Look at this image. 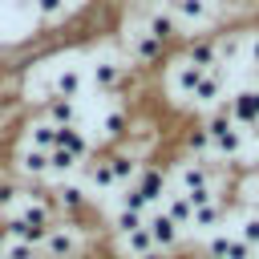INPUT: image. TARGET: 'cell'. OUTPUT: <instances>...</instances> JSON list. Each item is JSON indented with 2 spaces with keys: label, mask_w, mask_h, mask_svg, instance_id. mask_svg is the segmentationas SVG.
<instances>
[{
  "label": "cell",
  "mask_w": 259,
  "mask_h": 259,
  "mask_svg": "<svg viewBox=\"0 0 259 259\" xmlns=\"http://www.w3.org/2000/svg\"><path fill=\"white\" fill-rule=\"evenodd\" d=\"M45 247V259H65V255H81V231L73 223H53L49 239L40 243Z\"/></svg>",
  "instance_id": "cell-1"
},
{
  "label": "cell",
  "mask_w": 259,
  "mask_h": 259,
  "mask_svg": "<svg viewBox=\"0 0 259 259\" xmlns=\"http://www.w3.org/2000/svg\"><path fill=\"white\" fill-rule=\"evenodd\" d=\"M146 32H150L154 40H162L166 49H170V45H182V28H178L174 12H166V8H154V12H146Z\"/></svg>",
  "instance_id": "cell-2"
},
{
  "label": "cell",
  "mask_w": 259,
  "mask_h": 259,
  "mask_svg": "<svg viewBox=\"0 0 259 259\" xmlns=\"http://www.w3.org/2000/svg\"><path fill=\"white\" fill-rule=\"evenodd\" d=\"M12 170H16L20 178H28V182H40V178H49V150H36V146L20 150V154L12 158Z\"/></svg>",
  "instance_id": "cell-3"
},
{
  "label": "cell",
  "mask_w": 259,
  "mask_h": 259,
  "mask_svg": "<svg viewBox=\"0 0 259 259\" xmlns=\"http://www.w3.org/2000/svg\"><path fill=\"white\" fill-rule=\"evenodd\" d=\"M146 227H150V239H154V247L158 251H174L178 247V235H182V227L166 214V210H158V214H146Z\"/></svg>",
  "instance_id": "cell-4"
},
{
  "label": "cell",
  "mask_w": 259,
  "mask_h": 259,
  "mask_svg": "<svg viewBox=\"0 0 259 259\" xmlns=\"http://www.w3.org/2000/svg\"><path fill=\"white\" fill-rule=\"evenodd\" d=\"M178 186H182V194H186V190L214 186V166H210L206 158H190L186 166H178Z\"/></svg>",
  "instance_id": "cell-5"
},
{
  "label": "cell",
  "mask_w": 259,
  "mask_h": 259,
  "mask_svg": "<svg viewBox=\"0 0 259 259\" xmlns=\"http://www.w3.org/2000/svg\"><path fill=\"white\" fill-rule=\"evenodd\" d=\"M227 109H231V117H235L239 130L243 125H259V89H239L227 101Z\"/></svg>",
  "instance_id": "cell-6"
},
{
  "label": "cell",
  "mask_w": 259,
  "mask_h": 259,
  "mask_svg": "<svg viewBox=\"0 0 259 259\" xmlns=\"http://www.w3.org/2000/svg\"><path fill=\"white\" fill-rule=\"evenodd\" d=\"M134 190L146 198V206L154 202V198H162V190H166V170L158 166V162H146L142 170H138V178H134Z\"/></svg>",
  "instance_id": "cell-7"
},
{
  "label": "cell",
  "mask_w": 259,
  "mask_h": 259,
  "mask_svg": "<svg viewBox=\"0 0 259 259\" xmlns=\"http://www.w3.org/2000/svg\"><path fill=\"white\" fill-rule=\"evenodd\" d=\"M186 65H194V69H214L219 65V40L214 36H194V40H186Z\"/></svg>",
  "instance_id": "cell-8"
},
{
  "label": "cell",
  "mask_w": 259,
  "mask_h": 259,
  "mask_svg": "<svg viewBox=\"0 0 259 259\" xmlns=\"http://www.w3.org/2000/svg\"><path fill=\"white\" fill-rule=\"evenodd\" d=\"M223 81H227V65H214V69H206L202 77H198V85H194V101L198 105H214L219 101V93H223Z\"/></svg>",
  "instance_id": "cell-9"
},
{
  "label": "cell",
  "mask_w": 259,
  "mask_h": 259,
  "mask_svg": "<svg viewBox=\"0 0 259 259\" xmlns=\"http://www.w3.org/2000/svg\"><path fill=\"white\" fill-rule=\"evenodd\" d=\"M40 117L49 121V125H73V117H77V105L69 101V97H57V93H49L45 97V105H40Z\"/></svg>",
  "instance_id": "cell-10"
},
{
  "label": "cell",
  "mask_w": 259,
  "mask_h": 259,
  "mask_svg": "<svg viewBox=\"0 0 259 259\" xmlns=\"http://www.w3.org/2000/svg\"><path fill=\"white\" fill-rule=\"evenodd\" d=\"M93 85H97L101 93H117V89L125 85V65H117V61H97V65H93Z\"/></svg>",
  "instance_id": "cell-11"
},
{
  "label": "cell",
  "mask_w": 259,
  "mask_h": 259,
  "mask_svg": "<svg viewBox=\"0 0 259 259\" xmlns=\"http://www.w3.org/2000/svg\"><path fill=\"white\" fill-rule=\"evenodd\" d=\"M170 12H174V20L202 24V20L214 16V0H170Z\"/></svg>",
  "instance_id": "cell-12"
},
{
  "label": "cell",
  "mask_w": 259,
  "mask_h": 259,
  "mask_svg": "<svg viewBox=\"0 0 259 259\" xmlns=\"http://www.w3.org/2000/svg\"><path fill=\"white\" fill-rule=\"evenodd\" d=\"M130 125H134V121H130L125 109H109L105 121H101V138H105L109 146H121V142L130 138Z\"/></svg>",
  "instance_id": "cell-13"
},
{
  "label": "cell",
  "mask_w": 259,
  "mask_h": 259,
  "mask_svg": "<svg viewBox=\"0 0 259 259\" xmlns=\"http://www.w3.org/2000/svg\"><path fill=\"white\" fill-rule=\"evenodd\" d=\"M85 178H89V186H93V190H113L117 182H113L109 154H97V158H89V162H85Z\"/></svg>",
  "instance_id": "cell-14"
},
{
  "label": "cell",
  "mask_w": 259,
  "mask_h": 259,
  "mask_svg": "<svg viewBox=\"0 0 259 259\" xmlns=\"http://www.w3.org/2000/svg\"><path fill=\"white\" fill-rule=\"evenodd\" d=\"M57 146H61V150H69L77 162H85V158H89V138H85L77 125H61V130H57Z\"/></svg>",
  "instance_id": "cell-15"
},
{
  "label": "cell",
  "mask_w": 259,
  "mask_h": 259,
  "mask_svg": "<svg viewBox=\"0 0 259 259\" xmlns=\"http://www.w3.org/2000/svg\"><path fill=\"white\" fill-rule=\"evenodd\" d=\"M109 166H113V182H117V186L130 182V178H138V170H142V162H138L130 150H109Z\"/></svg>",
  "instance_id": "cell-16"
},
{
  "label": "cell",
  "mask_w": 259,
  "mask_h": 259,
  "mask_svg": "<svg viewBox=\"0 0 259 259\" xmlns=\"http://www.w3.org/2000/svg\"><path fill=\"white\" fill-rule=\"evenodd\" d=\"M162 57H166V45L154 40L150 32H142V36L134 40V61H138V65H158Z\"/></svg>",
  "instance_id": "cell-17"
},
{
  "label": "cell",
  "mask_w": 259,
  "mask_h": 259,
  "mask_svg": "<svg viewBox=\"0 0 259 259\" xmlns=\"http://www.w3.org/2000/svg\"><path fill=\"white\" fill-rule=\"evenodd\" d=\"M28 198L40 206V210H49L53 219H61V194H57V186H45V182H32L28 186Z\"/></svg>",
  "instance_id": "cell-18"
},
{
  "label": "cell",
  "mask_w": 259,
  "mask_h": 259,
  "mask_svg": "<svg viewBox=\"0 0 259 259\" xmlns=\"http://www.w3.org/2000/svg\"><path fill=\"white\" fill-rule=\"evenodd\" d=\"M49 93H57V97H69V101H73V97L81 93V69H61V73L53 77V89H49Z\"/></svg>",
  "instance_id": "cell-19"
},
{
  "label": "cell",
  "mask_w": 259,
  "mask_h": 259,
  "mask_svg": "<svg viewBox=\"0 0 259 259\" xmlns=\"http://www.w3.org/2000/svg\"><path fill=\"white\" fill-rule=\"evenodd\" d=\"M202 130H206V138H210V142H214L219 134L235 130V117H231V109H227V105H219V109H214V113H210V117L202 121Z\"/></svg>",
  "instance_id": "cell-20"
},
{
  "label": "cell",
  "mask_w": 259,
  "mask_h": 259,
  "mask_svg": "<svg viewBox=\"0 0 259 259\" xmlns=\"http://www.w3.org/2000/svg\"><path fill=\"white\" fill-rule=\"evenodd\" d=\"M28 146H36V150H57V125H49L45 117L28 130Z\"/></svg>",
  "instance_id": "cell-21"
},
{
  "label": "cell",
  "mask_w": 259,
  "mask_h": 259,
  "mask_svg": "<svg viewBox=\"0 0 259 259\" xmlns=\"http://www.w3.org/2000/svg\"><path fill=\"white\" fill-rule=\"evenodd\" d=\"M223 210H227V202L223 198H210L206 206H194V227H202V231H210L219 219H223Z\"/></svg>",
  "instance_id": "cell-22"
},
{
  "label": "cell",
  "mask_w": 259,
  "mask_h": 259,
  "mask_svg": "<svg viewBox=\"0 0 259 259\" xmlns=\"http://www.w3.org/2000/svg\"><path fill=\"white\" fill-rule=\"evenodd\" d=\"M109 227H113V231H117V235L125 239L130 231H138V227H146V210H125V206H121V210L113 214V223H109Z\"/></svg>",
  "instance_id": "cell-23"
},
{
  "label": "cell",
  "mask_w": 259,
  "mask_h": 259,
  "mask_svg": "<svg viewBox=\"0 0 259 259\" xmlns=\"http://www.w3.org/2000/svg\"><path fill=\"white\" fill-rule=\"evenodd\" d=\"M125 251H130L134 259H142V255L158 251V247H154V239H150V227H138V231H130V235H125Z\"/></svg>",
  "instance_id": "cell-24"
},
{
  "label": "cell",
  "mask_w": 259,
  "mask_h": 259,
  "mask_svg": "<svg viewBox=\"0 0 259 259\" xmlns=\"http://www.w3.org/2000/svg\"><path fill=\"white\" fill-rule=\"evenodd\" d=\"M210 150H219L223 158H235V154L243 150V130L235 125V130H227V134H219V138L210 142Z\"/></svg>",
  "instance_id": "cell-25"
},
{
  "label": "cell",
  "mask_w": 259,
  "mask_h": 259,
  "mask_svg": "<svg viewBox=\"0 0 259 259\" xmlns=\"http://www.w3.org/2000/svg\"><path fill=\"white\" fill-rule=\"evenodd\" d=\"M166 214H170L178 227H190V223H194V206H190V198H186V194H174V198L166 202Z\"/></svg>",
  "instance_id": "cell-26"
},
{
  "label": "cell",
  "mask_w": 259,
  "mask_h": 259,
  "mask_svg": "<svg viewBox=\"0 0 259 259\" xmlns=\"http://www.w3.org/2000/svg\"><path fill=\"white\" fill-rule=\"evenodd\" d=\"M69 170H77V158L69 154V150H49V174H69Z\"/></svg>",
  "instance_id": "cell-27"
},
{
  "label": "cell",
  "mask_w": 259,
  "mask_h": 259,
  "mask_svg": "<svg viewBox=\"0 0 259 259\" xmlns=\"http://www.w3.org/2000/svg\"><path fill=\"white\" fill-rule=\"evenodd\" d=\"M182 146H186L190 154H202V150H210V138H206L202 125H190V130L182 134Z\"/></svg>",
  "instance_id": "cell-28"
},
{
  "label": "cell",
  "mask_w": 259,
  "mask_h": 259,
  "mask_svg": "<svg viewBox=\"0 0 259 259\" xmlns=\"http://www.w3.org/2000/svg\"><path fill=\"white\" fill-rule=\"evenodd\" d=\"M198 77H202V69H194V65H186V61H182V69H178V77H174V85H178V89H186V93H194V85H198Z\"/></svg>",
  "instance_id": "cell-29"
},
{
  "label": "cell",
  "mask_w": 259,
  "mask_h": 259,
  "mask_svg": "<svg viewBox=\"0 0 259 259\" xmlns=\"http://www.w3.org/2000/svg\"><path fill=\"white\" fill-rule=\"evenodd\" d=\"M239 239H243L247 247H259V214H255V210L243 219V231H239Z\"/></svg>",
  "instance_id": "cell-30"
},
{
  "label": "cell",
  "mask_w": 259,
  "mask_h": 259,
  "mask_svg": "<svg viewBox=\"0 0 259 259\" xmlns=\"http://www.w3.org/2000/svg\"><path fill=\"white\" fill-rule=\"evenodd\" d=\"M4 259H40V251L16 239V243H8V247H4Z\"/></svg>",
  "instance_id": "cell-31"
},
{
  "label": "cell",
  "mask_w": 259,
  "mask_h": 259,
  "mask_svg": "<svg viewBox=\"0 0 259 259\" xmlns=\"http://www.w3.org/2000/svg\"><path fill=\"white\" fill-rule=\"evenodd\" d=\"M227 259H255V247H247L243 239H231L227 243Z\"/></svg>",
  "instance_id": "cell-32"
},
{
  "label": "cell",
  "mask_w": 259,
  "mask_h": 259,
  "mask_svg": "<svg viewBox=\"0 0 259 259\" xmlns=\"http://www.w3.org/2000/svg\"><path fill=\"white\" fill-rule=\"evenodd\" d=\"M32 4H36V12H40V16H49V20L65 12V0H32Z\"/></svg>",
  "instance_id": "cell-33"
},
{
  "label": "cell",
  "mask_w": 259,
  "mask_h": 259,
  "mask_svg": "<svg viewBox=\"0 0 259 259\" xmlns=\"http://www.w3.org/2000/svg\"><path fill=\"white\" fill-rule=\"evenodd\" d=\"M16 194H20V186H16L12 178H4V182H0V206H8V202H12Z\"/></svg>",
  "instance_id": "cell-34"
},
{
  "label": "cell",
  "mask_w": 259,
  "mask_h": 259,
  "mask_svg": "<svg viewBox=\"0 0 259 259\" xmlns=\"http://www.w3.org/2000/svg\"><path fill=\"white\" fill-rule=\"evenodd\" d=\"M251 65L259 69V32H255V40H251Z\"/></svg>",
  "instance_id": "cell-35"
},
{
  "label": "cell",
  "mask_w": 259,
  "mask_h": 259,
  "mask_svg": "<svg viewBox=\"0 0 259 259\" xmlns=\"http://www.w3.org/2000/svg\"><path fill=\"white\" fill-rule=\"evenodd\" d=\"M8 113H12V101H8V97H0V121H4Z\"/></svg>",
  "instance_id": "cell-36"
},
{
  "label": "cell",
  "mask_w": 259,
  "mask_h": 259,
  "mask_svg": "<svg viewBox=\"0 0 259 259\" xmlns=\"http://www.w3.org/2000/svg\"><path fill=\"white\" fill-rule=\"evenodd\" d=\"M251 210L259 214V186H255V194H251Z\"/></svg>",
  "instance_id": "cell-37"
},
{
  "label": "cell",
  "mask_w": 259,
  "mask_h": 259,
  "mask_svg": "<svg viewBox=\"0 0 259 259\" xmlns=\"http://www.w3.org/2000/svg\"><path fill=\"white\" fill-rule=\"evenodd\" d=\"M142 259H166V251H150V255H142Z\"/></svg>",
  "instance_id": "cell-38"
},
{
  "label": "cell",
  "mask_w": 259,
  "mask_h": 259,
  "mask_svg": "<svg viewBox=\"0 0 259 259\" xmlns=\"http://www.w3.org/2000/svg\"><path fill=\"white\" fill-rule=\"evenodd\" d=\"M65 259H85V255H65Z\"/></svg>",
  "instance_id": "cell-39"
},
{
  "label": "cell",
  "mask_w": 259,
  "mask_h": 259,
  "mask_svg": "<svg viewBox=\"0 0 259 259\" xmlns=\"http://www.w3.org/2000/svg\"><path fill=\"white\" fill-rule=\"evenodd\" d=\"M0 259H4V247H0Z\"/></svg>",
  "instance_id": "cell-40"
},
{
  "label": "cell",
  "mask_w": 259,
  "mask_h": 259,
  "mask_svg": "<svg viewBox=\"0 0 259 259\" xmlns=\"http://www.w3.org/2000/svg\"><path fill=\"white\" fill-rule=\"evenodd\" d=\"M255 259H259V255H255Z\"/></svg>",
  "instance_id": "cell-41"
}]
</instances>
